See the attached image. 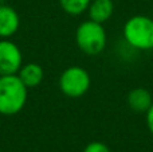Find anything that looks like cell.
<instances>
[{
	"label": "cell",
	"instance_id": "obj_5",
	"mask_svg": "<svg viewBox=\"0 0 153 152\" xmlns=\"http://www.w3.org/2000/svg\"><path fill=\"white\" fill-rule=\"evenodd\" d=\"M23 65V53L11 39H0V75L18 74Z\"/></svg>",
	"mask_w": 153,
	"mask_h": 152
},
{
	"label": "cell",
	"instance_id": "obj_12",
	"mask_svg": "<svg viewBox=\"0 0 153 152\" xmlns=\"http://www.w3.org/2000/svg\"><path fill=\"white\" fill-rule=\"evenodd\" d=\"M145 123H146V128L151 132V135L153 136V104L151 105L148 110L145 113Z\"/></svg>",
	"mask_w": 153,
	"mask_h": 152
},
{
	"label": "cell",
	"instance_id": "obj_6",
	"mask_svg": "<svg viewBox=\"0 0 153 152\" xmlns=\"http://www.w3.org/2000/svg\"><path fill=\"white\" fill-rule=\"evenodd\" d=\"M20 27L18 11L8 4H0V39H11Z\"/></svg>",
	"mask_w": 153,
	"mask_h": 152
},
{
	"label": "cell",
	"instance_id": "obj_7",
	"mask_svg": "<svg viewBox=\"0 0 153 152\" xmlns=\"http://www.w3.org/2000/svg\"><path fill=\"white\" fill-rule=\"evenodd\" d=\"M126 104L134 113H144L151 108L153 104V96L152 93L145 88H134L128 93L126 96Z\"/></svg>",
	"mask_w": 153,
	"mask_h": 152
},
{
	"label": "cell",
	"instance_id": "obj_2",
	"mask_svg": "<svg viewBox=\"0 0 153 152\" xmlns=\"http://www.w3.org/2000/svg\"><path fill=\"white\" fill-rule=\"evenodd\" d=\"M122 35L128 46L138 51L153 48V19L146 15L130 16L122 27Z\"/></svg>",
	"mask_w": 153,
	"mask_h": 152
},
{
	"label": "cell",
	"instance_id": "obj_8",
	"mask_svg": "<svg viewBox=\"0 0 153 152\" xmlns=\"http://www.w3.org/2000/svg\"><path fill=\"white\" fill-rule=\"evenodd\" d=\"M86 12L89 13L90 20L105 24L108 20H110L114 13V1L113 0H91Z\"/></svg>",
	"mask_w": 153,
	"mask_h": 152
},
{
	"label": "cell",
	"instance_id": "obj_4",
	"mask_svg": "<svg viewBox=\"0 0 153 152\" xmlns=\"http://www.w3.org/2000/svg\"><path fill=\"white\" fill-rule=\"evenodd\" d=\"M91 85V77L89 72L82 66H69L61 73L58 86L62 94L69 98H79L89 92Z\"/></svg>",
	"mask_w": 153,
	"mask_h": 152
},
{
	"label": "cell",
	"instance_id": "obj_1",
	"mask_svg": "<svg viewBox=\"0 0 153 152\" xmlns=\"http://www.w3.org/2000/svg\"><path fill=\"white\" fill-rule=\"evenodd\" d=\"M28 98V88L18 74L0 75V115L15 116L24 109Z\"/></svg>",
	"mask_w": 153,
	"mask_h": 152
},
{
	"label": "cell",
	"instance_id": "obj_13",
	"mask_svg": "<svg viewBox=\"0 0 153 152\" xmlns=\"http://www.w3.org/2000/svg\"><path fill=\"white\" fill-rule=\"evenodd\" d=\"M4 1L5 0H0V4H4Z\"/></svg>",
	"mask_w": 153,
	"mask_h": 152
},
{
	"label": "cell",
	"instance_id": "obj_9",
	"mask_svg": "<svg viewBox=\"0 0 153 152\" xmlns=\"http://www.w3.org/2000/svg\"><path fill=\"white\" fill-rule=\"evenodd\" d=\"M18 77L22 80V82L28 89H34L39 86L45 80V70L39 63L28 62L23 63L20 70L18 72Z\"/></svg>",
	"mask_w": 153,
	"mask_h": 152
},
{
	"label": "cell",
	"instance_id": "obj_3",
	"mask_svg": "<svg viewBox=\"0 0 153 152\" xmlns=\"http://www.w3.org/2000/svg\"><path fill=\"white\" fill-rule=\"evenodd\" d=\"M75 43L85 55L95 57L101 54L108 45V34L103 24L90 19L79 23L75 30Z\"/></svg>",
	"mask_w": 153,
	"mask_h": 152
},
{
	"label": "cell",
	"instance_id": "obj_10",
	"mask_svg": "<svg viewBox=\"0 0 153 152\" xmlns=\"http://www.w3.org/2000/svg\"><path fill=\"white\" fill-rule=\"evenodd\" d=\"M91 0H59V5L70 16H79L87 11Z\"/></svg>",
	"mask_w": 153,
	"mask_h": 152
},
{
	"label": "cell",
	"instance_id": "obj_11",
	"mask_svg": "<svg viewBox=\"0 0 153 152\" xmlns=\"http://www.w3.org/2000/svg\"><path fill=\"white\" fill-rule=\"evenodd\" d=\"M82 152H111L110 148L102 142H91L83 148Z\"/></svg>",
	"mask_w": 153,
	"mask_h": 152
}]
</instances>
